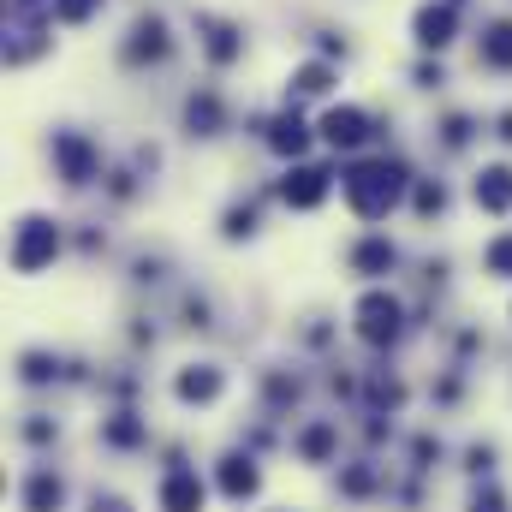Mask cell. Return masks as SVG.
<instances>
[{"instance_id":"1","label":"cell","mask_w":512,"mask_h":512,"mask_svg":"<svg viewBox=\"0 0 512 512\" xmlns=\"http://www.w3.org/2000/svg\"><path fill=\"white\" fill-rule=\"evenodd\" d=\"M399 197H405V173H399L393 161H364V167L346 173V203H352L364 221H382Z\"/></svg>"},{"instance_id":"2","label":"cell","mask_w":512,"mask_h":512,"mask_svg":"<svg viewBox=\"0 0 512 512\" xmlns=\"http://www.w3.org/2000/svg\"><path fill=\"white\" fill-rule=\"evenodd\" d=\"M42 24H48V6H42V0H6V36H12L6 60H12V66H24V60L42 48Z\"/></svg>"},{"instance_id":"3","label":"cell","mask_w":512,"mask_h":512,"mask_svg":"<svg viewBox=\"0 0 512 512\" xmlns=\"http://www.w3.org/2000/svg\"><path fill=\"white\" fill-rule=\"evenodd\" d=\"M54 251H60V233H54L48 221H36V215L18 221V239H12V268H18V274H36Z\"/></svg>"},{"instance_id":"4","label":"cell","mask_w":512,"mask_h":512,"mask_svg":"<svg viewBox=\"0 0 512 512\" xmlns=\"http://www.w3.org/2000/svg\"><path fill=\"white\" fill-rule=\"evenodd\" d=\"M358 334H364L370 346H387V340L399 334V304H393L387 292H370V298L358 304Z\"/></svg>"},{"instance_id":"5","label":"cell","mask_w":512,"mask_h":512,"mask_svg":"<svg viewBox=\"0 0 512 512\" xmlns=\"http://www.w3.org/2000/svg\"><path fill=\"white\" fill-rule=\"evenodd\" d=\"M322 137H328L334 149H358V143L370 137V120H364L358 108H328V114H322Z\"/></svg>"},{"instance_id":"6","label":"cell","mask_w":512,"mask_h":512,"mask_svg":"<svg viewBox=\"0 0 512 512\" xmlns=\"http://www.w3.org/2000/svg\"><path fill=\"white\" fill-rule=\"evenodd\" d=\"M471 191H477V209H489V215H507V209H512V167H483Z\"/></svg>"},{"instance_id":"7","label":"cell","mask_w":512,"mask_h":512,"mask_svg":"<svg viewBox=\"0 0 512 512\" xmlns=\"http://www.w3.org/2000/svg\"><path fill=\"white\" fill-rule=\"evenodd\" d=\"M280 191H286V203H292V209H316V203L328 197V173H322V167H298Z\"/></svg>"},{"instance_id":"8","label":"cell","mask_w":512,"mask_h":512,"mask_svg":"<svg viewBox=\"0 0 512 512\" xmlns=\"http://www.w3.org/2000/svg\"><path fill=\"white\" fill-rule=\"evenodd\" d=\"M161 512H203V483L191 471H173L161 483Z\"/></svg>"},{"instance_id":"9","label":"cell","mask_w":512,"mask_h":512,"mask_svg":"<svg viewBox=\"0 0 512 512\" xmlns=\"http://www.w3.org/2000/svg\"><path fill=\"white\" fill-rule=\"evenodd\" d=\"M66 501V483L54 477V471H36L30 483H24V512H54Z\"/></svg>"},{"instance_id":"10","label":"cell","mask_w":512,"mask_h":512,"mask_svg":"<svg viewBox=\"0 0 512 512\" xmlns=\"http://www.w3.org/2000/svg\"><path fill=\"white\" fill-rule=\"evenodd\" d=\"M417 42L423 48H447L453 42V6H423L417 12Z\"/></svg>"},{"instance_id":"11","label":"cell","mask_w":512,"mask_h":512,"mask_svg":"<svg viewBox=\"0 0 512 512\" xmlns=\"http://www.w3.org/2000/svg\"><path fill=\"white\" fill-rule=\"evenodd\" d=\"M221 489H227L233 501H245V495H256V489H262V477H256L251 459H227V465H221Z\"/></svg>"},{"instance_id":"12","label":"cell","mask_w":512,"mask_h":512,"mask_svg":"<svg viewBox=\"0 0 512 512\" xmlns=\"http://www.w3.org/2000/svg\"><path fill=\"white\" fill-rule=\"evenodd\" d=\"M215 393H221V370H209V364H197V370L179 376V399H197V405H203V399H215Z\"/></svg>"},{"instance_id":"13","label":"cell","mask_w":512,"mask_h":512,"mask_svg":"<svg viewBox=\"0 0 512 512\" xmlns=\"http://www.w3.org/2000/svg\"><path fill=\"white\" fill-rule=\"evenodd\" d=\"M54 149H60V161H66V179L84 185V179H90V143H84V137H60Z\"/></svg>"},{"instance_id":"14","label":"cell","mask_w":512,"mask_h":512,"mask_svg":"<svg viewBox=\"0 0 512 512\" xmlns=\"http://www.w3.org/2000/svg\"><path fill=\"white\" fill-rule=\"evenodd\" d=\"M483 60H489V66H512V24H489V36H483Z\"/></svg>"},{"instance_id":"15","label":"cell","mask_w":512,"mask_h":512,"mask_svg":"<svg viewBox=\"0 0 512 512\" xmlns=\"http://www.w3.org/2000/svg\"><path fill=\"white\" fill-rule=\"evenodd\" d=\"M131 36H137V42H131V60H143V54H167V30H161L155 18H149V24H137Z\"/></svg>"},{"instance_id":"16","label":"cell","mask_w":512,"mask_h":512,"mask_svg":"<svg viewBox=\"0 0 512 512\" xmlns=\"http://www.w3.org/2000/svg\"><path fill=\"white\" fill-rule=\"evenodd\" d=\"M364 274H376V268H387L393 262V245H382V239H370V245H358V256H352Z\"/></svg>"},{"instance_id":"17","label":"cell","mask_w":512,"mask_h":512,"mask_svg":"<svg viewBox=\"0 0 512 512\" xmlns=\"http://www.w3.org/2000/svg\"><path fill=\"white\" fill-rule=\"evenodd\" d=\"M304 143H310V137H304L298 120H280V126H274V149H280V155H298Z\"/></svg>"},{"instance_id":"18","label":"cell","mask_w":512,"mask_h":512,"mask_svg":"<svg viewBox=\"0 0 512 512\" xmlns=\"http://www.w3.org/2000/svg\"><path fill=\"white\" fill-rule=\"evenodd\" d=\"M328 447H334V429H328V423H316V429L304 435V459H328Z\"/></svg>"},{"instance_id":"19","label":"cell","mask_w":512,"mask_h":512,"mask_svg":"<svg viewBox=\"0 0 512 512\" xmlns=\"http://www.w3.org/2000/svg\"><path fill=\"white\" fill-rule=\"evenodd\" d=\"M209 54H215V60H233V54H239V42H233V30H227V24H215V30H209Z\"/></svg>"},{"instance_id":"20","label":"cell","mask_w":512,"mask_h":512,"mask_svg":"<svg viewBox=\"0 0 512 512\" xmlns=\"http://www.w3.org/2000/svg\"><path fill=\"white\" fill-rule=\"evenodd\" d=\"M328 90V66H304L298 72V96H322Z\"/></svg>"},{"instance_id":"21","label":"cell","mask_w":512,"mask_h":512,"mask_svg":"<svg viewBox=\"0 0 512 512\" xmlns=\"http://www.w3.org/2000/svg\"><path fill=\"white\" fill-rule=\"evenodd\" d=\"M185 120H191V126H197V131H209V126H215V120H221V108H215V102L203 96V102H191V108H185Z\"/></svg>"},{"instance_id":"22","label":"cell","mask_w":512,"mask_h":512,"mask_svg":"<svg viewBox=\"0 0 512 512\" xmlns=\"http://www.w3.org/2000/svg\"><path fill=\"white\" fill-rule=\"evenodd\" d=\"M489 268H495V274H512V239H495V245H489Z\"/></svg>"},{"instance_id":"23","label":"cell","mask_w":512,"mask_h":512,"mask_svg":"<svg viewBox=\"0 0 512 512\" xmlns=\"http://www.w3.org/2000/svg\"><path fill=\"white\" fill-rule=\"evenodd\" d=\"M48 376H54V370H48V358H36V352H30V358H24V382H48Z\"/></svg>"},{"instance_id":"24","label":"cell","mask_w":512,"mask_h":512,"mask_svg":"<svg viewBox=\"0 0 512 512\" xmlns=\"http://www.w3.org/2000/svg\"><path fill=\"white\" fill-rule=\"evenodd\" d=\"M54 12L60 18H84V12H96V0H54Z\"/></svg>"},{"instance_id":"25","label":"cell","mask_w":512,"mask_h":512,"mask_svg":"<svg viewBox=\"0 0 512 512\" xmlns=\"http://www.w3.org/2000/svg\"><path fill=\"white\" fill-rule=\"evenodd\" d=\"M108 441H120V447H131V441H137V423H126V417H120V423H108Z\"/></svg>"},{"instance_id":"26","label":"cell","mask_w":512,"mask_h":512,"mask_svg":"<svg viewBox=\"0 0 512 512\" xmlns=\"http://www.w3.org/2000/svg\"><path fill=\"white\" fill-rule=\"evenodd\" d=\"M417 209H423V215L441 209V185H423V191H417Z\"/></svg>"},{"instance_id":"27","label":"cell","mask_w":512,"mask_h":512,"mask_svg":"<svg viewBox=\"0 0 512 512\" xmlns=\"http://www.w3.org/2000/svg\"><path fill=\"white\" fill-rule=\"evenodd\" d=\"M471 512H507V501H501V495L489 489V495H477V501H471Z\"/></svg>"},{"instance_id":"28","label":"cell","mask_w":512,"mask_h":512,"mask_svg":"<svg viewBox=\"0 0 512 512\" xmlns=\"http://www.w3.org/2000/svg\"><path fill=\"white\" fill-rule=\"evenodd\" d=\"M90 512H131V507L120 501V495H96V501H90Z\"/></svg>"}]
</instances>
